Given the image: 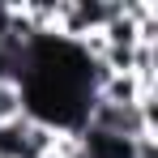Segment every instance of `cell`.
Listing matches in <instances>:
<instances>
[{
    "instance_id": "cell-1",
    "label": "cell",
    "mask_w": 158,
    "mask_h": 158,
    "mask_svg": "<svg viewBox=\"0 0 158 158\" xmlns=\"http://www.w3.org/2000/svg\"><path fill=\"white\" fill-rule=\"evenodd\" d=\"M30 120L26 111H13L0 120V158H30Z\"/></svg>"
},
{
    "instance_id": "cell-2",
    "label": "cell",
    "mask_w": 158,
    "mask_h": 158,
    "mask_svg": "<svg viewBox=\"0 0 158 158\" xmlns=\"http://www.w3.org/2000/svg\"><path fill=\"white\" fill-rule=\"evenodd\" d=\"M81 154L85 158H132V141L124 137H107V132H94V128H81Z\"/></svg>"
},
{
    "instance_id": "cell-3",
    "label": "cell",
    "mask_w": 158,
    "mask_h": 158,
    "mask_svg": "<svg viewBox=\"0 0 158 158\" xmlns=\"http://www.w3.org/2000/svg\"><path fill=\"white\" fill-rule=\"evenodd\" d=\"M13 26H17V4L0 0V47H9V39H13Z\"/></svg>"
}]
</instances>
